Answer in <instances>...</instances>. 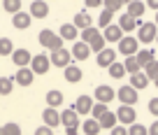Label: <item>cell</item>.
I'll return each instance as SVG.
<instances>
[{
	"mask_svg": "<svg viewBox=\"0 0 158 135\" xmlns=\"http://www.w3.org/2000/svg\"><path fill=\"white\" fill-rule=\"evenodd\" d=\"M30 70H33V75H47L51 68L49 63V56L47 54H35L33 58H30V65H28Z\"/></svg>",
	"mask_w": 158,
	"mask_h": 135,
	"instance_id": "7a4b0ae2",
	"label": "cell"
},
{
	"mask_svg": "<svg viewBox=\"0 0 158 135\" xmlns=\"http://www.w3.org/2000/svg\"><path fill=\"white\" fill-rule=\"evenodd\" d=\"M121 2H123V5H128V2H133V0H121Z\"/></svg>",
	"mask_w": 158,
	"mask_h": 135,
	"instance_id": "f907efd6",
	"label": "cell"
},
{
	"mask_svg": "<svg viewBox=\"0 0 158 135\" xmlns=\"http://www.w3.org/2000/svg\"><path fill=\"white\" fill-rule=\"evenodd\" d=\"M70 49H56V51H51V58H49V63L51 65H56V68H65V65H70Z\"/></svg>",
	"mask_w": 158,
	"mask_h": 135,
	"instance_id": "ba28073f",
	"label": "cell"
},
{
	"mask_svg": "<svg viewBox=\"0 0 158 135\" xmlns=\"http://www.w3.org/2000/svg\"><path fill=\"white\" fill-rule=\"evenodd\" d=\"M153 86H158V77H156V79H153Z\"/></svg>",
	"mask_w": 158,
	"mask_h": 135,
	"instance_id": "816d5d0a",
	"label": "cell"
},
{
	"mask_svg": "<svg viewBox=\"0 0 158 135\" xmlns=\"http://www.w3.org/2000/svg\"><path fill=\"white\" fill-rule=\"evenodd\" d=\"M116 26H118L121 30H123V33H130V30H137L139 26H142V19H133L130 14H126V12H123Z\"/></svg>",
	"mask_w": 158,
	"mask_h": 135,
	"instance_id": "5bb4252c",
	"label": "cell"
},
{
	"mask_svg": "<svg viewBox=\"0 0 158 135\" xmlns=\"http://www.w3.org/2000/svg\"><path fill=\"white\" fill-rule=\"evenodd\" d=\"M116 98L121 100V105H135V103H137V91L130 84H126V86H121V89L116 91Z\"/></svg>",
	"mask_w": 158,
	"mask_h": 135,
	"instance_id": "8992f818",
	"label": "cell"
},
{
	"mask_svg": "<svg viewBox=\"0 0 158 135\" xmlns=\"http://www.w3.org/2000/svg\"><path fill=\"white\" fill-rule=\"evenodd\" d=\"M112 16H114V12H109V10L100 12V16H98V26H100V28L109 26V23H112Z\"/></svg>",
	"mask_w": 158,
	"mask_h": 135,
	"instance_id": "74e56055",
	"label": "cell"
},
{
	"mask_svg": "<svg viewBox=\"0 0 158 135\" xmlns=\"http://www.w3.org/2000/svg\"><path fill=\"white\" fill-rule=\"evenodd\" d=\"M33 135H54V128H49V126H37Z\"/></svg>",
	"mask_w": 158,
	"mask_h": 135,
	"instance_id": "ee69618b",
	"label": "cell"
},
{
	"mask_svg": "<svg viewBox=\"0 0 158 135\" xmlns=\"http://www.w3.org/2000/svg\"><path fill=\"white\" fill-rule=\"evenodd\" d=\"M47 105H49V107H58V105H63V93H60L58 89H51L49 93H47Z\"/></svg>",
	"mask_w": 158,
	"mask_h": 135,
	"instance_id": "484cf974",
	"label": "cell"
},
{
	"mask_svg": "<svg viewBox=\"0 0 158 135\" xmlns=\"http://www.w3.org/2000/svg\"><path fill=\"white\" fill-rule=\"evenodd\" d=\"M93 103H95L93 95H86V93H84V95H79V98L74 100V105H70V107H72L77 114H89L91 107H93Z\"/></svg>",
	"mask_w": 158,
	"mask_h": 135,
	"instance_id": "52a82bcc",
	"label": "cell"
},
{
	"mask_svg": "<svg viewBox=\"0 0 158 135\" xmlns=\"http://www.w3.org/2000/svg\"><path fill=\"white\" fill-rule=\"evenodd\" d=\"M135 58H137L139 68H144V65H147L149 61H153V49H137V54H135Z\"/></svg>",
	"mask_w": 158,
	"mask_h": 135,
	"instance_id": "4316f807",
	"label": "cell"
},
{
	"mask_svg": "<svg viewBox=\"0 0 158 135\" xmlns=\"http://www.w3.org/2000/svg\"><path fill=\"white\" fill-rule=\"evenodd\" d=\"M81 121H79V114L72 110V107H68V110L60 112V126H79Z\"/></svg>",
	"mask_w": 158,
	"mask_h": 135,
	"instance_id": "d6986e66",
	"label": "cell"
},
{
	"mask_svg": "<svg viewBox=\"0 0 158 135\" xmlns=\"http://www.w3.org/2000/svg\"><path fill=\"white\" fill-rule=\"evenodd\" d=\"M105 47H107V42H105V37H102V33H98V35L93 37V40L89 42V49L91 51H95V54H98V51H102Z\"/></svg>",
	"mask_w": 158,
	"mask_h": 135,
	"instance_id": "83f0119b",
	"label": "cell"
},
{
	"mask_svg": "<svg viewBox=\"0 0 158 135\" xmlns=\"http://www.w3.org/2000/svg\"><path fill=\"white\" fill-rule=\"evenodd\" d=\"M14 84H19V86H33V79H35V75H33V70L30 68H19V70L14 72Z\"/></svg>",
	"mask_w": 158,
	"mask_h": 135,
	"instance_id": "8fae6325",
	"label": "cell"
},
{
	"mask_svg": "<svg viewBox=\"0 0 158 135\" xmlns=\"http://www.w3.org/2000/svg\"><path fill=\"white\" fill-rule=\"evenodd\" d=\"M144 5H147V7H151V10H156V12H158V0H147Z\"/></svg>",
	"mask_w": 158,
	"mask_h": 135,
	"instance_id": "681fc988",
	"label": "cell"
},
{
	"mask_svg": "<svg viewBox=\"0 0 158 135\" xmlns=\"http://www.w3.org/2000/svg\"><path fill=\"white\" fill-rule=\"evenodd\" d=\"M58 35L63 37V40L74 42V40H77V35H79V30L74 28V23H63V26H60V30H58Z\"/></svg>",
	"mask_w": 158,
	"mask_h": 135,
	"instance_id": "7402d4cb",
	"label": "cell"
},
{
	"mask_svg": "<svg viewBox=\"0 0 158 135\" xmlns=\"http://www.w3.org/2000/svg\"><path fill=\"white\" fill-rule=\"evenodd\" d=\"M135 119H137V112H135L133 105H121L116 110V121H118V124L130 126V124H135Z\"/></svg>",
	"mask_w": 158,
	"mask_h": 135,
	"instance_id": "277c9868",
	"label": "cell"
},
{
	"mask_svg": "<svg viewBox=\"0 0 158 135\" xmlns=\"http://www.w3.org/2000/svg\"><path fill=\"white\" fill-rule=\"evenodd\" d=\"M10 56H12V63H14L16 68H28L30 58H33V54H30L28 49H14Z\"/></svg>",
	"mask_w": 158,
	"mask_h": 135,
	"instance_id": "30bf717a",
	"label": "cell"
},
{
	"mask_svg": "<svg viewBox=\"0 0 158 135\" xmlns=\"http://www.w3.org/2000/svg\"><path fill=\"white\" fill-rule=\"evenodd\" d=\"M130 86H133L135 91L147 89V86H149V77L144 75L142 70H139V72H133V75H130Z\"/></svg>",
	"mask_w": 158,
	"mask_h": 135,
	"instance_id": "44dd1931",
	"label": "cell"
},
{
	"mask_svg": "<svg viewBox=\"0 0 158 135\" xmlns=\"http://www.w3.org/2000/svg\"><path fill=\"white\" fill-rule=\"evenodd\" d=\"M123 68H126V72H128V75H133V72H139V70H142L135 56H126V61H123Z\"/></svg>",
	"mask_w": 158,
	"mask_h": 135,
	"instance_id": "f1b7e54d",
	"label": "cell"
},
{
	"mask_svg": "<svg viewBox=\"0 0 158 135\" xmlns=\"http://www.w3.org/2000/svg\"><path fill=\"white\" fill-rule=\"evenodd\" d=\"M102 5H105V10H109V12H118L123 7V2H121V0H102Z\"/></svg>",
	"mask_w": 158,
	"mask_h": 135,
	"instance_id": "ab89813d",
	"label": "cell"
},
{
	"mask_svg": "<svg viewBox=\"0 0 158 135\" xmlns=\"http://www.w3.org/2000/svg\"><path fill=\"white\" fill-rule=\"evenodd\" d=\"M14 89V79L12 77H0V95H10Z\"/></svg>",
	"mask_w": 158,
	"mask_h": 135,
	"instance_id": "4dcf8cb0",
	"label": "cell"
},
{
	"mask_svg": "<svg viewBox=\"0 0 158 135\" xmlns=\"http://www.w3.org/2000/svg\"><path fill=\"white\" fill-rule=\"evenodd\" d=\"M86 10H95V7H102V0H84Z\"/></svg>",
	"mask_w": 158,
	"mask_h": 135,
	"instance_id": "bcb514c9",
	"label": "cell"
},
{
	"mask_svg": "<svg viewBox=\"0 0 158 135\" xmlns=\"http://www.w3.org/2000/svg\"><path fill=\"white\" fill-rule=\"evenodd\" d=\"M114 98H116V91H114L112 86H107V84L95 86V95H93V100H98V103H105V105H109Z\"/></svg>",
	"mask_w": 158,
	"mask_h": 135,
	"instance_id": "5b68a950",
	"label": "cell"
},
{
	"mask_svg": "<svg viewBox=\"0 0 158 135\" xmlns=\"http://www.w3.org/2000/svg\"><path fill=\"white\" fill-rule=\"evenodd\" d=\"M116 44H118L116 51H118V54H123V56H135V54H137V49H139L137 37H133V35H123Z\"/></svg>",
	"mask_w": 158,
	"mask_h": 135,
	"instance_id": "6da1fadb",
	"label": "cell"
},
{
	"mask_svg": "<svg viewBox=\"0 0 158 135\" xmlns=\"http://www.w3.org/2000/svg\"><path fill=\"white\" fill-rule=\"evenodd\" d=\"M14 51V44H12L10 37H0V56H10Z\"/></svg>",
	"mask_w": 158,
	"mask_h": 135,
	"instance_id": "8d00e7d4",
	"label": "cell"
},
{
	"mask_svg": "<svg viewBox=\"0 0 158 135\" xmlns=\"http://www.w3.org/2000/svg\"><path fill=\"white\" fill-rule=\"evenodd\" d=\"M153 23H156V26H158V12H156V21H153Z\"/></svg>",
	"mask_w": 158,
	"mask_h": 135,
	"instance_id": "f5cc1de1",
	"label": "cell"
},
{
	"mask_svg": "<svg viewBox=\"0 0 158 135\" xmlns=\"http://www.w3.org/2000/svg\"><path fill=\"white\" fill-rule=\"evenodd\" d=\"M28 14L33 16V19H44V16L49 14V2H47V0H33Z\"/></svg>",
	"mask_w": 158,
	"mask_h": 135,
	"instance_id": "7c38bea8",
	"label": "cell"
},
{
	"mask_svg": "<svg viewBox=\"0 0 158 135\" xmlns=\"http://www.w3.org/2000/svg\"><path fill=\"white\" fill-rule=\"evenodd\" d=\"M156 33H158V26H156V23H142V26L137 28V42L149 44V42L156 40Z\"/></svg>",
	"mask_w": 158,
	"mask_h": 135,
	"instance_id": "3957f363",
	"label": "cell"
},
{
	"mask_svg": "<svg viewBox=\"0 0 158 135\" xmlns=\"http://www.w3.org/2000/svg\"><path fill=\"white\" fill-rule=\"evenodd\" d=\"M123 35H126V33L118 28L116 23H109V26H105V28H102V37H105V42H118Z\"/></svg>",
	"mask_w": 158,
	"mask_h": 135,
	"instance_id": "2e32d148",
	"label": "cell"
},
{
	"mask_svg": "<svg viewBox=\"0 0 158 135\" xmlns=\"http://www.w3.org/2000/svg\"><path fill=\"white\" fill-rule=\"evenodd\" d=\"M109 135H128V128L126 126H114V128H109Z\"/></svg>",
	"mask_w": 158,
	"mask_h": 135,
	"instance_id": "7bdbcfd3",
	"label": "cell"
},
{
	"mask_svg": "<svg viewBox=\"0 0 158 135\" xmlns=\"http://www.w3.org/2000/svg\"><path fill=\"white\" fill-rule=\"evenodd\" d=\"M147 133H149V135H158V121H153V124L149 126V128H147Z\"/></svg>",
	"mask_w": 158,
	"mask_h": 135,
	"instance_id": "c3c4849f",
	"label": "cell"
},
{
	"mask_svg": "<svg viewBox=\"0 0 158 135\" xmlns=\"http://www.w3.org/2000/svg\"><path fill=\"white\" fill-rule=\"evenodd\" d=\"M144 2L142 0H133V2H128V12H126V14H130L133 16V19H139V16L144 14Z\"/></svg>",
	"mask_w": 158,
	"mask_h": 135,
	"instance_id": "cb8c5ba5",
	"label": "cell"
},
{
	"mask_svg": "<svg viewBox=\"0 0 158 135\" xmlns=\"http://www.w3.org/2000/svg\"><path fill=\"white\" fill-rule=\"evenodd\" d=\"M2 10L16 14V12H21V0H2Z\"/></svg>",
	"mask_w": 158,
	"mask_h": 135,
	"instance_id": "836d02e7",
	"label": "cell"
},
{
	"mask_svg": "<svg viewBox=\"0 0 158 135\" xmlns=\"http://www.w3.org/2000/svg\"><path fill=\"white\" fill-rule=\"evenodd\" d=\"M98 124H100V128H107V130H109V128H114V126H116L118 121H116V114L107 110V112H105V114L98 119Z\"/></svg>",
	"mask_w": 158,
	"mask_h": 135,
	"instance_id": "d4e9b609",
	"label": "cell"
},
{
	"mask_svg": "<svg viewBox=\"0 0 158 135\" xmlns=\"http://www.w3.org/2000/svg\"><path fill=\"white\" fill-rule=\"evenodd\" d=\"M65 135H79V126H65Z\"/></svg>",
	"mask_w": 158,
	"mask_h": 135,
	"instance_id": "7dc6e473",
	"label": "cell"
},
{
	"mask_svg": "<svg viewBox=\"0 0 158 135\" xmlns=\"http://www.w3.org/2000/svg\"><path fill=\"white\" fill-rule=\"evenodd\" d=\"M107 70H109V75H112L114 79H121V77L126 75V68H123V63H116V61H114V63L109 65Z\"/></svg>",
	"mask_w": 158,
	"mask_h": 135,
	"instance_id": "d6a6232c",
	"label": "cell"
},
{
	"mask_svg": "<svg viewBox=\"0 0 158 135\" xmlns=\"http://www.w3.org/2000/svg\"><path fill=\"white\" fill-rule=\"evenodd\" d=\"M54 35H56V33H54L51 28H42V30H40V35H37V40H40V44H42V47L47 49V47H49V42H51V37H54Z\"/></svg>",
	"mask_w": 158,
	"mask_h": 135,
	"instance_id": "1f68e13d",
	"label": "cell"
},
{
	"mask_svg": "<svg viewBox=\"0 0 158 135\" xmlns=\"http://www.w3.org/2000/svg\"><path fill=\"white\" fill-rule=\"evenodd\" d=\"M105 112H107V105H105V103H98V100H95L89 114H91V119H100V116H102Z\"/></svg>",
	"mask_w": 158,
	"mask_h": 135,
	"instance_id": "e575fe53",
	"label": "cell"
},
{
	"mask_svg": "<svg viewBox=\"0 0 158 135\" xmlns=\"http://www.w3.org/2000/svg\"><path fill=\"white\" fill-rule=\"evenodd\" d=\"M74 28L77 30H84V28H89V26H93V19H91V12H77L74 14Z\"/></svg>",
	"mask_w": 158,
	"mask_h": 135,
	"instance_id": "ffe728a7",
	"label": "cell"
},
{
	"mask_svg": "<svg viewBox=\"0 0 158 135\" xmlns=\"http://www.w3.org/2000/svg\"><path fill=\"white\" fill-rule=\"evenodd\" d=\"M30 23H33V16H30L28 12H16V14H12V26H14L16 30H26Z\"/></svg>",
	"mask_w": 158,
	"mask_h": 135,
	"instance_id": "e0dca14e",
	"label": "cell"
},
{
	"mask_svg": "<svg viewBox=\"0 0 158 135\" xmlns=\"http://www.w3.org/2000/svg\"><path fill=\"white\" fill-rule=\"evenodd\" d=\"M42 124L49 126V128L60 126V112H58V107H47V110L42 112Z\"/></svg>",
	"mask_w": 158,
	"mask_h": 135,
	"instance_id": "9c48e42d",
	"label": "cell"
},
{
	"mask_svg": "<svg viewBox=\"0 0 158 135\" xmlns=\"http://www.w3.org/2000/svg\"><path fill=\"white\" fill-rule=\"evenodd\" d=\"M100 124H98V119H86L84 124H81V133L84 135H100Z\"/></svg>",
	"mask_w": 158,
	"mask_h": 135,
	"instance_id": "603a6c76",
	"label": "cell"
},
{
	"mask_svg": "<svg viewBox=\"0 0 158 135\" xmlns=\"http://www.w3.org/2000/svg\"><path fill=\"white\" fill-rule=\"evenodd\" d=\"M156 42H158V33H156Z\"/></svg>",
	"mask_w": 158,
	"mask_h": 135,
	"instance_id": "11a10c76",
	"label": "cell"
},
{
	"mask_svg": "<svg viewBox=\"0 0 158 135\" xmlns=\"http://www.w3.org/2000/svg\"><path fill=\"white\" fill-rule=\"evenodd\" d=\"M70 56H72L74 61H86L91 56V49H89V44L86 42H81V40H74V44H72V49H70Z\"/></svg>",
	"mask_w": 158,
	"mask_h": 135,
	"instance_id": "4fadbf2b",
	"label": "cell"
},
{
	"mask_svg": "<svg viewBox=\"0 0 158 135\" xmlns=\"http://www.w3.org/2000/svg\"><path fill=\"white\" fill-rule=\"evenodd\" d=\"M95 61H98L100 68H109V65L116 61V49H107V47H105L102 51H98V58Z\"/></svg>",
	"mask_w": 158,
	"mask_h": 135,
	"instance_id": "ac0fdd59",
	"label": "cell"
},
{
	"mask_svg": "<svg viewBox=\"0 0 158 135\" xmlns=\"http://www.w3.org/2000/svg\"><path fill=\"white\" fill-rule=\"evenodd\" d=\"M0 135H5V133H2V126H0Z\"/></svg>",
	"mask_w": 158,
	"mask_h": 135,
	"instance_id": "db71d44e",
	"label": "cell"
},
{
	"mask_svg": "<svg viewBox=\"0 0 158 135\" xmlns=\"http://www.w3.org/2000/svg\"><path fill=\"white\" fill-rule=\"evenodd\" d=\"M47 2H49V0H47Z\"/></svg>",
	"mask_w": 158,
	"mask_h": 135,
	"instance_id": "9f6ffc18",
	"label": "cell"
},
{
	"mask_svg": "<svg viewBox=\"0 0 158 135\" xmlns=\"http://www.w3.org/2000/svg\"><path fill=\"white\" fill-rule=\"evenodd\" d=\"M128 135H149L147 128H144L142 124H130L128 126Z\"/></svg>",
	"mask_w": 158,
	"mask_h": 135,
	"instance_id": "60d3db41",
	"label": "cell"
},
{
	"mask_svg": "<svg viewBox=\"0 0 158 135\" xmlns=\"http://www.w3.org/2000/svg\"><path fill=\"white\" fill-rule=\"evenodd\" d=\"M149 112H151L153 116H158V98H151V100H149Z\"/></svg>",
	"mask_w": 158,
	"mask_h": 135,
	"instance_id": "f6af8a7d",
	"label": "cell"
},
{
	"mask_svg": "<svg viewBox=\"0 0 158 135\" xmlns=\"http://www.w3.org/2000/svg\"><path fill=\"white\" fill-rule=\"evenodd\" d=\"M2 133H5V135H21V126L14 124V121H10V124L2 126Z\"/></svg>",
	"mask_w": 158,
	"mask_h": 135,
	"instance_id": "f35d334b",
	"label": "cell"
},
{
	"mask_svg": "<svg viewBox=\"0 0 158 135\" xmlns=\"http://www.w3.org/2000/svg\"><path fill=\"white\" fill-rule=\"evenodd\" d=\"M98 33H100V30H98V28H93V26H89V28H84V30H79V35H81V42H86V44H89V42L93 40Z\"/></svg>",
	"mask_w": 158,
	"mask_h": 135,
	"instance_id": "d590c367",
	"label": "cell"
},
{
	"mask_svg": "<svg viewBox=\"0 0 158 135\" xmlns=\"http://www.w3.org/2000/svg\"><path fill=\"white\" fill-rule=\"evenodd\" d=\"M144 75L149 77V82H153L158 77V61L153 58V61H149L147 65H144Z\"/></svg>",
	"mask_w": 158,
	"mask_h": 135,
	"instance_id": "f546056e",
	"label": "cell"
},
{
	"mask_svg": "<svg viewBox=\"0 0 158 135\" xmlns=\"http://www.w3.org/2000/svg\"><path fill=\"white\" fill-rule=\"evenodd\" d=\"M63 37H60V35H54V37H51V42H49V47H47V49H51V51H56V49H63Z\"/></svg>",
	"mask_w": 158,
	"mask_h": 135,
	"instance_id": "b9f144b4",
	"label": "cell"
},
{
	"mask_svg": "<svg viewBox=\"0 0 158 135\" xmlns=\"http://www.w3.org/2000/svg\"><path fill=\"white\" fill-rule=\"evenodd\" d=\"M63 77L70 82V84H77V82H81L84 72H81V68H79V65L70 63V65H65V68H63Z\"/></svg>",
	"mask_w": 158,
	"mask_h": 135,
	"instance_id": "9a60e30c",
	"label": "cell"
}]
</instances>
